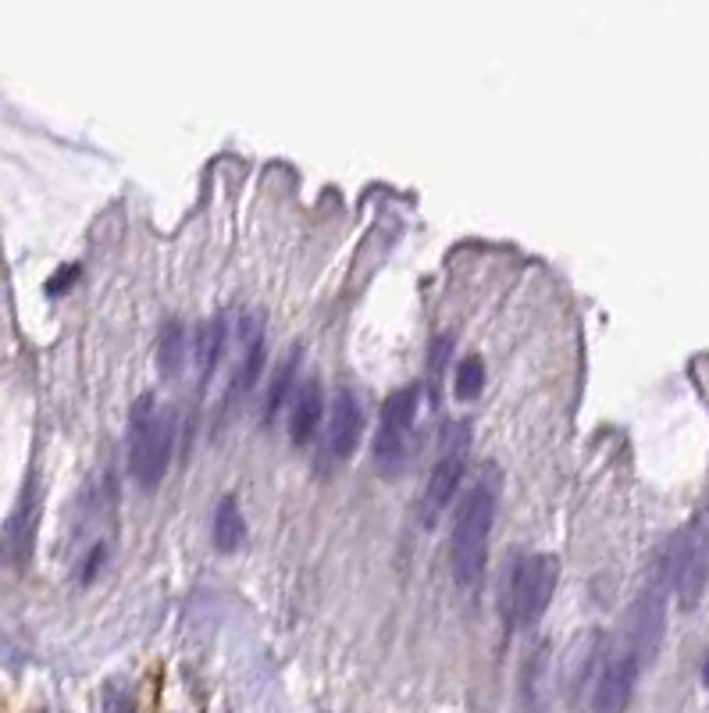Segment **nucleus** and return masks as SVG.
I'll list each match as a JSON object with an SVG mask.
<instances>
[{"label": "nucleus", "instance_id": "obj_1", "mask_svg": "<svg viewBox=\"0 0 709 713\" xmlns=\"http://www.w3.org/2000/svg\"><path fill=\"white\" fill-rule=\"evenodd\" d=\"M499 507V478L492 468H485L474 485L464 492L457 514H453V532H449V567L453 582L464 592H478L489 567V539L496 525Z\"/></svg>", "mask_w": 709, "mask_h": 713}, {"label": "nucleus", "instance_id": "obj_2", "mask_svg": "<svg viewBox=\"0 0 709 713\" xmlns=\"http://www.w3.org/2000/svg\"><path fill=\"white\" fill-rule=\"evenodd\" d=\"M175 450V414L157 403L154 393H143L129 414V471L143 492H154L168 475Z\"/></svg>", "mask_w": 709, "mask_h": 713}, {"label": "nucleus", "instance_id": "obj_3", "mask_svg": "<svg viewBox=\"0 0 709 713\" xmlns=\"http://www.w3.org/2000/svg\"><path fill=\"white\" fill-rule=\"evenodd\" d=\"M560 560L549 553H524L506 574V589L499 599V614L510 628H531L553 603Z\"/></svg>", "mask_w": 709, "mask_h": 713}, {"label": "nucleus", "instance_id": "obj_4", "mask_svg": "<svg viewBox=\"0 0 709 713\" xmlns=\"http://www.w3.org/2000/svg\"><path fill=\"white\" fill-rule=\"evenodd\" d=\"M663 574L674 585L685 610H692L702 599L709 582V507L699 510L692 525L670 539L667 553H663Z\"/></svg>", "mask_w": 709, "mask_h": 713}, {"label": "nucleus", "instance_id": "obj_5", "mask_svg": "<svg viewBox=\"0 0 709 713\" xmlns=\"http://www.w3.org/2000/svg\"><path fill=\"white\" fill-rule=\"evenodd\" d=\"M467 457H471V428H467V421H449V425L442 428L439 457H435L432 475H428V485H424V503H421L424 528H432L442 517V510L453 503L460 482H464Z\"/></svg>", "mask_w": 709, "mask_h": 713}, {"label": "nucleus", "instance_id": "obj_6", "mask_svg": "<svg viewBox=\"0 0 709 713\" xmlns=\"http://www.w3.org/2000/svg\"><path fill=\"white\" fill-rule=\"evenodd\" d=\"M414 418H417V389L414 386L396 389L382 407V428H378L375 439V464L382 475L392 478L407 468Z\"/></svg>", "mask_w": 709, "mask_h": 713}, {"label": "nucleus", "instance_id": "obj_7", "mask_svg": "<svg viewBox=\"0 0 709 713\" xmlns=\"http://www.w3.org/2000/svg\"><path fill=\"white\" fill-rule=\"evenodd\" d=\"M40 510H43V489L40 478L29 475L18 492L15 510L4 521V532H0V560L15 571H22L29 560H33L36 550V532H40Z\"/></svg>", "mask_w": 709, "mask_h": 713}, {"label": "nucleus", "instance_id": "obj_8", "mask_svg": "<svg viewBox=\"0 0 709 713\" xmlns=\"http://www.w3.org/2000/svg\"><path fill=\"white\" fill-rule=\"evenodd\" d=\"M645 660L635 649L624 642L620 649H613L606 656L599 681H595V696H592V713H624L635 696V681L642 674Z\"/></svg>", "mask_w": 709, "mask_h": 713}, {"label": "nucleus", "instance_id": "obj_9", "mask_svg": "<svg viewBox=\"0 0 709 713\" xmlns=\"http://www.w3.org/2000/svg\"><path fill=\"white\" fill-rule=\"evenodd\" d=\"M360 432H364V410H360V400L343 389L332 403V421H328V435H325V460L328 464H346L353 457L360 443Z\"/></svg>", "mask_w": 709, "mask_h": 713}, {"label": "nucleus", "instance_id": "obj_10", "mask_svg": "<svg viewBox=\"0 0 709 713\" xmlns=\"http://www.w3.org/2000/svg\"><path fill=\"white\" fill-rule=\"evenodd\" d=\"M243 357H239L236 371H232V386H229V403L243 400L253 386H257V378H261V368H264V325L257 314H246L243 318Z\"/></svg>", "mask_w": 709, "mask_h": 713}, {"label": "nucleus", "instance_id": "obj_11", "mask_svg": "<svg viewBox=\"0 0 709 713\" xmlns=\"http://www.w3.org/2000/svg\"><path fill=\"white\" fill-rule=\"evenodd\" d=\"M321 414H325V393L318 378H307L293 393V410H289V439L296 446H307L318 435Z\"/></svg>", "mask_w": 709, "mask_h": 713}, {"label": "nucleus", "instance_id": "obj_12", "mask_svg": "<svg viewBox=\"0 0 709 713\" xmlns=\"http://www.w3.org/2000/svg\"><path fill=\"white\" fill-rule=\"evenodd\" d=\"M211 539L218 553H236L246 542V521L243 510L232 496H221L218 507H214V521H211Z\"/></svg>", "mask_w": 709, "mask_h": 713}, {"label": "nucleus", "instance_id": "obj_13", "mask_svg": "<svg viewBox=\"0 0 709 713\" xmlns=\"http://www.w3.org/2000/svg\"><path fill=\"white\" fill-rule=\"evenodd\" d=\"M225 339H229V321L225 314H214L204 325L196 328V368H200V378H211V371L218 368L221 353H225Z\"/></svg>", "mask_w": 709, "mask_h": 713}, {"label": "nucleus", "instance_id": "obj_14", "mask_svg": "<svg viewBox=\"0 0 709 713\" xmlns=\"http://www.w3.org/2000/svg\"><path fill=\"white\" fill-rule=\"evenodd\" d=\"M296 361H300V350H289L286 361L275 368V378H271V389H268V400H264V421H275L278 410L286 407L289 389H293V382H296Z\"/></svg>", "mask_w": 709, "mask_h": 713}, {"label": "nucleus", "instance_id": "obj_15", "mask_svg": "<svg viewBox=\"0 0 709 713\" xmlns=\"http://www.w3.org/2000/svg\"><path fill=\"white\" fill-rule=\"evenodd\" d=\"M182 361H186V328L179 321H168L161 332V343H157V364L168 378L179 375Z\"/></svg>", "mask_w": 709, "mask_h": 713}, {"label": "nucleus", "instance_id": "obj_16", "mask_svg": "<svg viewBox=\"0 0 709 713\" xmlns=\"http://www.w3.org/2000/svg\"><path fill=\"white\" fill-rule=\"evenodd\" d=\"M481 389H485V361H481V357L460 361L457 375H453V393H457L460 400H478Z\"/></svg>", "mask_w": 709, "mask_h": 713}, {"label": "nucleus", "instance_id": "obj_17", "mask_svg": "<svg viewBox=\"0 0 709 713\" xmlns=\"http://www.w3.org/2000/svg\"><path fill=\"white\" fill-rule=\"evenodd\" d=\"M449 350H453V343H449V336H439L432 346V357H428V378H432V393H439V378H442V364H446Z\"/></svg>", "mask_w": 709, "mask_h": 713}, {"label": "nucleus", "instance_id": "obj_18", "mask_svg": "<svg viewBox=\"0 0 709 713\" xmlns=\"http://www.w3.org/2000/svg\"><path fill=\"white\" fill-rule=\"evenodd\" d=\"M104 713H136V710H132V699L125 696L122 685H107V692H104Z\"/></svg>", "mask_w": 709, "mask_h": 713}, {"label": "nucleus", "instance_id": "obj_19", "mask_svg": "<svg viewBox=\"0 0 709 713\" xmlns=\"http://www.w3.org/2000/svg\"><path fill=\"white\" fill-rule=\"evenodd\" d=\"M702 681H706V689H709V656H706V664H702Z\"/></svg>", "mask_w": 709, "mask_h": 713}]
</instances>
